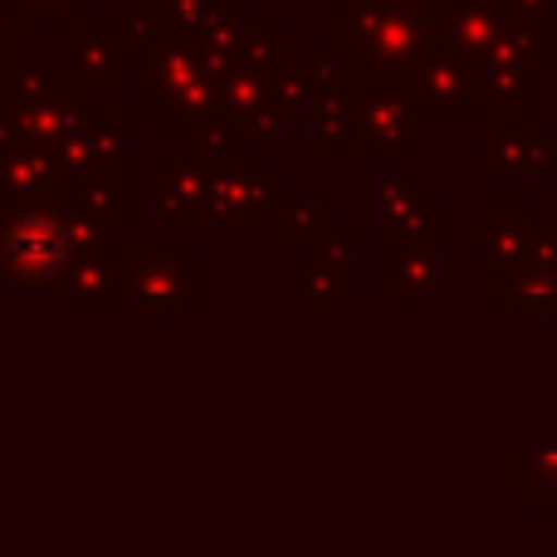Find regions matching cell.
<instances>
[{
    "mask_svg": "<svg viewBox=\"0 0 557 557\" xmlns=\"http://www.w3.org/2000/svg\"><path fill=\"white\" fill-rule=\"evenodd\" d=\"M10 260L20 274H54L64 260V235L49 221H20L10 235Z\"/></svg>",
    "mask_w": 557,
    "mask_h": 557,
    "instance_id": "obj_1",
    "label": "cell"
}]
</instances>
